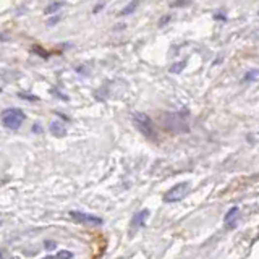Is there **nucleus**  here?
<instances>
[{
    "label": "nucleus",
    "instance_id": "7ed1b4c3",
    "mask_svg": "<svg viewBox=\"0 0 259 259\" xmlns=\"http://www.w3.org/2000/svg\"><path fill=\"white\" fill-rule=\"evenodd\" d=\"M190 191V183L188 181H181V183L172 186V188L164 194V201L165 203H177V201H181L188 194Z\"/></svg>",
    "mask_w": 259,
    "mask_h": 259
},
{
    "label": "nucleus",
    "instance_id": "4468645a",
    "mask_svg": "<svg viewBox=\"0 0 259 259\" xmlns=\"http://www.w3.org/2000/svg\"><path fill=\"white\" fill-rule=\"evenodd\" d=\"M20 97H23V99H26V100H37V97L36 96H26V94H20Z\"/></svg>",
    "mask_w": 259,
    "mask_h": 259
},
{
    "label": "nucleus",
    "instance_id": "9d476101",
    "mask_svg": "<svg viewBox=\"0 0 259 259\" xmlns=\"http://www.w3.org/2000/svg\"><path fill=\"white\" fill-rule=\"evenodd\" d=\"M186 66V60H181V62H178V64H175V65H172L170 66V73H181L183 71V68Z\"/></svg>",
    "mask_w": 259,
    "mask_h": 259
},
{
    "label": "nucleus",
    "instance_id": "0eeeda50",
    "mask_svg": "<svg viewBox=\"0 0 259 259\" xmlns=\"http://www.w3.org/2000/svg\"><path fill=\"white\" fill-rule=\"evenodd\" d=\"M147 215H149V210H140L135 217H133V222H131V225H133V228H140V227H143L145 225V220L147 219Z\"/></svg>",
    "mask_w": 259,
    "mask_h": 259
},
{
    "label": "nucleus",
    "instance_id": "6e6552de",
    "mask_svg": "<svg viewBox=\"0 0 259 259\" xmlns=\"http://www.w3.org/2000/svg\"><path fill=\"white\" fill-rule=\"evenodd\" d=\"M237 215H238V208H232L225 214V224H227L228 228L235 227V222H237Z\"/></svg>",
    "mask_w": 259,
    "mask_h": 259
},
{
    "label": "nucleus",
    "instance_id": "2eb2a0df",
    "mask_svg": "<svg viewBox=\"0 0 259 259\" xmlns=\"http://www.w3.org/2000/svg\"><path fill=\"white\" fill-rule=\"evenodd\" d=\"M55 246H57V244H55L54 242H46V248H47V249H54Z\"/></svg>",
    "mask_w": 259,
    "mask_h": 259
},
{
    "label": "nucleus",
    "instance_id": "f3484780",
    "mask_svg": "<svg viewBox=\"0 0 259 259\" xmlns=\"http://www.w3.org/2000/svg\"><path fill=\"white\" fill-rule=\"evenodd\" d=\"M44 259H49V256H47V258H44Z\"/></svg>",
    "mask_w": 259,
    "mask_h": 259
},
{
    "label": "nucleus",
    "instance_id": "39448f33",
    "mask_svg": "<svg viewBox=\"0 0 259 259\" xmlns=\"http://www.w3.org/2000/svg\"><path fill=\"white\" fill-rule=\"evenodd\" d=\"M70 215H71V219H75L76 222H81V224H88V225H102L104 224V220L100 217H97V215L78 212V210H71Z\"/></svg>",
    "mask_w": 259,
    "mask_h": 259
},
{
    "label": "nucleus",
    "instance_id": "f03ea898",
    "mask_svg": "<svg viewBox=\"0 0 259 259\" xmlns=\"http://www.w3.org/2000/svg\"><path fill=\"white\" fill-rule=\"evenodd\" d=\"M25 122V113L20 109H7L2 112V123L10 130H18Z\"/></svg>",
    "mask_w": 259,
    "mask_h": 259
},
{
    "label": "nucleus",
    "instance_id": "f257e3e1",
    "mask_svg": "<svg viewBox=\"0 0 259 259\" xmlns=\"http://www.w3.org/2000/svg\"><path fill=\"white\" fill-rule=\"evenodd\" d=\"M133 123H135V127L138 130H140L141 135L146 136L147 140H151V141H156L157 140L156 127H154V123H152V120L147 117L146 113L135 112V113H133Z\"/></svg>",
    "mask_w": 259,
    "mask_h": 259
},
{
    "label": "nucleus",
    "instance_id": "ddd939ff",
    "mask_svg": "<svg viewBox=\"0 0 259 259\" xmlns=\"http://www.w3.org/2000/svg\"><path fill=\"white\" fill-rule=\"evenodd\" d=\"M259 76V71L254 70V71H248V75L244 76V81H251V80H256Z\"/></svg>",
    "mask_w": 259,
    "mask_h": 259
},
{
    "label": "nucleus",
    "instance_id": "dca6fc26",
    "mask_svg": "<svg viewBox=\"0 0 259 259\" xmlns=\"http://www.w3.org/2000/svg\"><path fill=\"white\" fill-rule=\"evenodd\" d=\"M0 259H5V253L3 251H0Z\"/></svg>",
    "mask_w": 259,
    "mask_h": 259
},
{
    "label": "nucleus",
    "instance_id": "f8f14e48",
    "mask_svg": "<svg viewBox=\"0 0 259 259\" xmlns=\"http://www.w3.org/2000/svg\"><path fill=\"white\" fill-rule=\"evenodd\" d=\"M73 256L75 254L71 251H60V253H57L55 259H73Z\"/></svg>",
    "mask_w": 259,
    "mask_h": 259
},
{
    "label": "nucleus",
    "instance_id": "1a4fd4ad",
    "mask_svg": "<svg viewBox=\"0 0 259 259\" xmlns=\"http://www.w3.org/2000/svg\"><path fill=\"white\" fill-rule=\"evenodd\" d=\"M65 3L64 2H55V3H50V5H47V8L44 10V13H47V15H49V13H54V12H57V10H60L62 7H64Z\"/></svg>",
    "mask_w": 259,
    "mask_h": 259
},
{
    "label": "nucleus",
    "instance_id": "423d86ee",
    "mask_svg": "<svg viewBox=\"0 0 259 259\" xmlns=\"http://www.w3.org/2000/svg\"><path fill=\"white\" fill-rule=\"evenodd\" d=\"M50 133L54 135L55 138H64L66 135V127L62 122H59V120H55V122H52L50 123Z\"/></svg>",
    "mask_w": 259,
    "mask_h": 259
},
{
    "label": "nucleus",
    "instance_id": "9b49d317",
    "mask_svg": "<svg viewBox=\"0 0 259 259\" xmlns=\"http://www.w3.org/2000/svg\"><path fill=\"white\" fill-rule=\"evenodd\" d=\"M138 5H140V3H138L136 0H135V2H131V3H130V5H127V8H125V10H122V12H120V15H128V13L135 12Z\"/></svg>",
    "mask_w": 259,
    "mask_h": 259
},
{
    "label": "nucleus",
    "instance_id": "20e7f679",
    "mask_svg": "<svg viewBox=\"0 0 259 259\" xmlns=\"http://www.w3.org/2000/svg\"><path fill=\"white\" fill-rule=\"evenodd\" d=\"M162 122L165 123L167 128L172 130V131H175V133H186L188 131V125H186L183 120L178 117V115L167 113L162 117Z\"/></svg>",
    "mask_w": 259,
    "mask_h": 259
}]
</instances>
